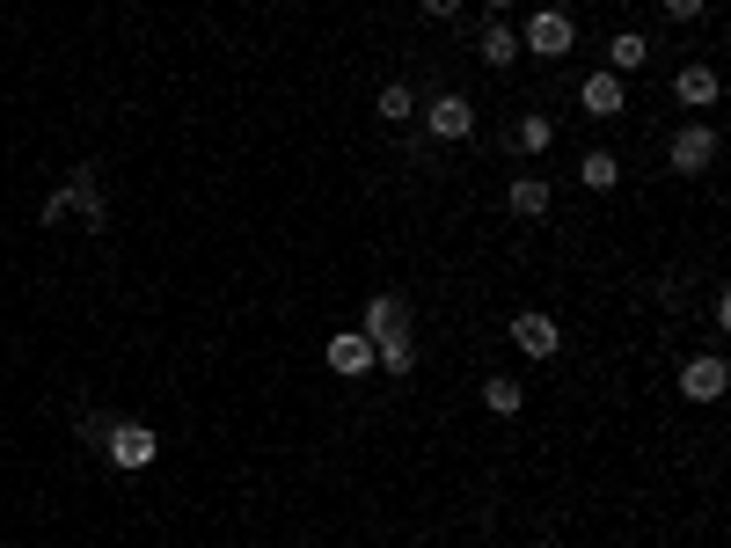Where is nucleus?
Listing matches in <instances>:
<instances>
[{
	"label": "nucleus",
	"instance_id": "f257e3e1",
	"mask_svg": "<svg viewBox=\"0 0 731 548\" xmlns=\"http://www.w3.org/2000/svg\"><path fill=\"white\" fill-rule=\"evenodd\" d=\"M103 453H110V468H124V476H140L146 461L161 453V439H154L146 425H110V431H103Z\"/></svg>",
	"mask_w": 731,
	"mask_h": 548
},
{
	"label": "nucleus",
	"instance_id": "f03ea898",
	"mask_svg": "<svg viewBox=\"0 0 731 548\" xmlns=\"http://www.w3.org/2000/svg\"><path fill=\"white\" fill-rule=\"evenodd\" d=\"M571 45H578V23L563 8H541L535 23H527V37H519V51H535V59H563Z\"/></svg>",
	"mask_w": 731,
	"mask_h": 548
},
{
	"label": "nucleus",
	"instance_id": "7ed1b4c3",
	"mask_svg": "<svg viewBox=\"0 0 731 548\" xmlns=\"http://www.w3.org/2000/svg\"><path fill=\"white\" fill-rule=\"evenodd\" d=\"M366 344H373V352H381V344H395V336H410V308H403V300H395V293H373V300H366Z\"/></svg>",
	"mask_w": 731,
	"mask_h": 548
},
{
	"label": "nucleus",
	"instance_id": "20e7f679",
	"mask_svg": "<svg viewBox=\"0 0 731 548\" xmlns=\"http://www.w3.org/2000/svg\"><path fill=\"white\" fill-rule=\"evenodd\" d=\"M424 132H432V140H468V132H476V103L468 96H432Z\"/></svg>",
	"mask_w": 731,
	"mask_h": 548
},
{
	"label": "nucleus",
	"instance_id": "39448f33",
	"mask_svg": "<svg viewBox=\"0 0 731 548\" xmlns=\"http://www.w3.org/2000/svg\"><path fill=\"white\" fill-rule=\"evenodd\" d=\"M724 388H731L724 358H687V366H681V395H687V403H717Z\"/></svg>",
	"mask_w": 731,
	"mask_h": 548
},
{
	"label": "nucleus",
	"instance_id": "423d86ee",
	"mask_svg": "<svg viewBox=\"0 0 731 548\" xmlns=\"http://www.w3.org/2000/svg\"><path fill=\"white\" fill-rule=\"evenodd\" d=\"M709 162H717V132H709V124H687V132H673V168H681V176H703Z\"/></svg>",
	"mask_w": 731,
	"mask_h": 548
},
{
	"label": "nucleus",
	"instance_id": "0eeeda50",
	"mask_svg": "<svg viewBox=\"0 0 731 548\" xmlns=\"http://www.w3.org/2000/svg\"><path fill=\"white\" fill-rule=\"evenodd\" d=\"M512 344H519V352L527 358H556V322H549V314H512Z\"/></svg>",
	"mask_w": 731,
	"mask_h": 548
},
{
	"label": "nucleus",
	"instance_id": "6e6552de",
	"mask_svg": "<svg viewBox=\"0 0 731 548\" xmlns=\"http://www.w3.org/2000/svg\"><path fill=\"white\" fill-rule=\"evenodd\" d=\"M329 366L344 381H359V373H373V344L366 336H329Z\"/></svg>",
	"mask_w": 731,
	"mask_h": 548
},
{
	"label": "nucleus",
	"instance_id": "1a4fd4ad",
	"mask_svg": "<svg viewBox=\"0 0 731 548\" xmlns=\"http://www.w3.org/2000/svg\"><path fill=\"white\" fill-rule=\"evenodd\" d=\"M585 110L592 118H622V73H592L585 81Z\"/></svg>",
	"mask_w": 731,
	"mask_h": 548
},
{
	"label": "nucleus",
	"instance_id": "9d476101",
	"mask_svg": "<svg viewBox=\"0 0 731 548\" xmlns=\"http://www.w3.org/2000/svg\"><path fill=\"white\" fill-rule=\"evenodd\" d=\"M673 96H681L687 110H703V103H717V73H709V67H681V81H673Z\"/></svg>",
	"mask_w": 731,
	"mask_h": 548
},
{
	"label": "nucleus",
	"instance_id": "9b49d317",
	"mask_svg": "<svg viewBox=\"0 0 731 548\" xmlns=\"http://www.w3.org/2000/svg\"><path fill=\"white\" fill-rule=\"evenodd\" d=\"M644 59H651V45H644L636 29H622V37H614V45H608V73H636V67H644Z\"/></svg>",
	"mask_w": 731,
	"mask_h": 548
},
{
	"label": "nucleus",
	"instance_id": "f8f14e48",
	"mask_svg": "<svg viewBox=\"0 0 731 548\" xmlns=\"http://www.w3.org/2000/svg\"><path fill=\"white\" fill-rule=\"evenodd\" d=\"M512 213L541 219V213H549V183H541V176H519V183H512Z\"/></svg>",
	"mask_w": 731,
	"mask_h": 548
},
{
	"label": "nucleus",
	"instance_id": "ddd939ff",
	"mask_svg": "<svg viewBox=\"0 0 731 548\" xmlns=\"http://www.w3.org/2000/svg\"><path fill=\"white\" fill-rule=\"evenodd\" d=\"M512 51H519V37H512L505 23H490L483 29V67H512Z\"/></svg>",
	"mask_w": 731,
	"mask_h": 548
},
{
	"label": "nucleus",
	"instance_id": "4468645a",
	"mask_svg": "<svg viewBox=\"0 0 731 548\" xmlns=\"http://www.w3.org/2000/svg\"><path fill=\"white\" fill-rule=\"evenodd\" d=\"M578 176L592 183V191H614V176H622V162H614V154H585V162H578Z\"/></svg>",
	"mask_w": 731,
	"mask_h": 548
},
{
	"label": "nucleus",
	"instance_id": "2eb2a0df",
	"mask_svg": "<svg viewBox=\"0 0 731 548\" xmlns=\"http://www.w3.org/2000/svg\"><path fill=\"white\" fill-rule=\"evenodd\" d=\"M373 110H381V118H388V124H403V118H410V110H417V96H410V88H403V81H388Z\"/></svg>",
	"mask_w": 731,
	"mask_h": 548
},
{
	"label": "nucleus",
	"instance_id": "dca6fc26",
	"mask_svg": "<svg viewBox=\"0 0 731 548\" xmlns=\"http://www.w3.org/2000/svg\"><path fill=\"white\" fill-rule=\"evenodd\" d=\"M373 358H381L388 373H410V366H417V344H410V336H395V344H381Z\"/></svg>",
	"mask_w": 731,
	"mask_h": 548
},
{
	"label": "nucleus",
	"instance_id": "f3484780",
	"mask_svg": "<svg viewBox=\"0 0 731 548\" xmlns=\"http://www.w3.org/2000/svg\"><path fill=\"white\" fill-rule=\"evenodd\" d=\"M483 403H490V417H519V388H512V381H490Z\"/></svg>",
	"mask_w": 731,
	"mask_h": 548
},
{
	"label": "nucleus",
	"instance_id": "a211bd4d",
	"mask_svg": "<svg viewBox=\"0 0 731 548\" xmlns=\"http://www.w3.org/2000/svg\"><path fill=\"white\" fill-rule=\"evenodd\" d=\"M541 146H549V118H519V154H541Z\"/></svg>",
	"mask_w": 731,
	"mask_h": 548
},
{
	"label": "nucleus",
	"instance_id": "6ab92c4d",
	"mask_svg": "<svg viewBox=\"0 0 731 548\" xmlns=\"http://www.w3.org/2000/svg\"><path fill=\"white\" fill-rule=\"evenodd\" d=\"M666 15H673V23H695V15H703V0H666Z\"/></svg>",
	"mask_w": 731,
	"mask_h": 548
},
{
	"label": "nucleus",
	"instance_id": "aec40b11",
	"mask_svg": "<svg viewBox=\"0 0 731 548\" xmlns=\"http://www.w3.org/2000/svg\"><path fill=\"white\" fill-rule=\"evenodd\" d=\"M424 15H439V23H454V15H462V0H424Z\"/></svg>",
	"mask_w": 731,
	"mask_h": 548
},
{
	"label": "nucleus",
	"instance_id": "412c9836",
	"mask_svg": "<svg viewBox=\"0 0 731 548\" xmlns=\"http://www.w3.org/2000/svg\"><path fill=\"white\" fill-rule=\"evenodd\" d=\"M490 8H512V0H490Z\"/></svg>",
	"mask_w": 731,
	"mask_h": 548
}]
</instances>
